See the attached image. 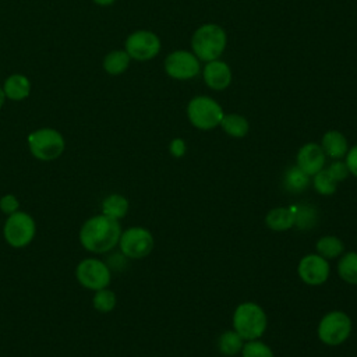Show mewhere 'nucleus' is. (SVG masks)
<instances>
[{
  "mask_svg": "<svg viewBox=\"0 0 357 357\" xmlns=\"http://www.w3.org/2000/svg\"><path fill=\"white\" fill-rule=\"evenodd\" d=\"M265 223L273 231H286L294 227L293 205L278 206L271 209L265 216Z\"/></svg>",
  "mask_w": 357,
  "mask_h": 357,
  "instance_id": "obj_16",
  "label": "nucleus"
},
{
  "mask_svg": "<svg viewBox=\"0 0 357 357\" xmlns=\"http://www.w3.org/2000/svg\"><path fill=\"white\" fill-rule=\"evenodd\" d=\"M201 73L205 85L213 91L227 89L233 79L230 66L220 59L205 63V66L201 68Z\"/></svg>",
  "mask_w": 357,
  "mask_h": 357,
  "instance_id": "obj_13",
  "label": "nucleus"
},
{
  "mask_svg": "<svg viewBox=\"0 0 357 357\" xmlns=\"http://www.w3.org/2000/svg\"><path fill=\"white\" fill-rule=\"evenodd\" d=\"M268 326V318L262 307L252 301L241 303L233 312V329L244 339H259Z\"/></svg>",
  "mask_w": 357,
  "mask_h": 357,
  "instance_id": "obj_3",
  "label": "nucleus"
},
{
  "mask_svg": "<svg viewBox=\"0 0 357 357\" xmlns=\"http://www.w3.org/2000/svg\"><path fill=\"white\" fill-rule=\"evenodd\" d=\"M317 254L325 259H333L344 252V243L337 236H322L315 244Z\"/></svg>",
  "mask_w": 357,
  "mask_h": 357,
  "instance_id": "obj_22",
  "label": "nucleus"
},
{
  "mask_svg": "<svg viewBox=\"0 0 357 357\" xmlns=\"http://www.w3.org/2000/svg\"><path fill=\"white\" fill-rule=\"evenodd\" d=\"M326 170H328V173L331 174V177H332L336 183L346 180V178L349 177V174H350L346 162L342 160V159H335V160L326 167Z\"/></svg>",
  "mask_w": 357,
  "mask_h": 357,
  "instance_id": "obj_29",
  "label": "nucleus"
},
{
  "mask_svg": "<svg viewBox=\"0 0 357 357\" xmlns=\"http://www.w3.org/2000/svg\"><path fill=\"white\" fill-rule=\"evenodd\" d=\"M187 151V145H185V141L183 138H174L170 141L169 144V152L172 156L174 158H181L184 156Z\"/></svg>",
  "mask_w": 357,
  "mask_h": 357,
  "instance_id": "obj_31",
  "label": "nucleus"
},
{
  "mask_svg": "<svg viewBox=\"0 0 357 357\" xmlns=\"http://www.w3.org/2000/svg\"><path fill=\"white\" fill-rule=\"evenodd\" d=\"M321 148L326 158L342 159L349 151V142L343 132L337 130H328L321 138Z\"/></svg>",
  "mask_w": 357,
  "mask_h": 357,
  "instance_id": "obj_15",
  "label": "nucleus"
},
{
  "mask_svg": "<svg viewBox=\"0 0 357 357\" xmlns=\"http://www.w3.org/2000/svg\"><path fill=\"white\" fill-rule=\"evenodd\" d=\"M344 162L349 167L350 174H353L354 177H357V145L349 148L346 156H344Z\"/></svg>",
  "mask_w": 357,
  "mask_h": 357,
  "instance_id": "obj_32",
  "label": "nucleus"
},
{
  "mask_svg": "<svg viewBox=\"0 0 357 357\" xmlns=\"http://www.w3.org/2000/svg\"><path fill=\"white\" fill-rule=\"evenodd\" d=\"M243 346H244V339L234 329L222 332L218 339L219 351L227 357H233L241 353Z\"/></svg>",
  "mask_w": 357,
  "mask_h": 357,
  "instance_id": "obj_23",
  "label": "nucleus"
},
{
  "mask_svg": "<svg viewBox=\"0 0 357 357\" xmlns=\"http://www.w3.org/2000/svg\"><path fill=\"white\" fill-rule=\"evenodd\" d=\"M337 273L342 280L350 284H357V252H343L337 262Z\"/></svg>",
  "mask_w": 357,
  "mask_h": 357,
  "instance_id": "obj_25",
  "label": "nucleus"
},
{
  "mask_svg": "<svg viewBox=\"0 0 357 357\" xmlns=\"http://www.w3.org/2000/svg\"><path fill=\"white\" fill-rule=\"evenodd\" d=\"M165 73L177 81L192 79L201 73L199 59L188 50H174L169 53L163 63Z\"/></svg>",
  "mask_w": 357,
  "mask_h": 357,
  "instance_id": "obj_11",
  "label": "nucleus"
},
{
  "mask_svg": "<svg viewBox=\"0 0 357 357\" xmlns=\"http://www.w3.org/2000/svg\"><path fill=\"white\" fill-rule=\"evenodd\" d=\"M36 222L35 218L25 212L18 211L13 215L6 216L3 223V238L11 248L21 250L28 247L36 237Z\"/></svg>",
  "mask_w": 357,
  "mask_h": 357,
  "instance_id": "obj_5",
  "label": "nucleus"
},
{
  "mask_svg": "<svg viewBox=\"0 0 357 357\" xmlns=\"http://www.w3.org/2000/svg\"><path fill=\"white\" fill-rule=\"evenodd\" d=\"M121 231L120 220L98 213L84 220L78 230V241L89 254L103 255L117 247Z\"/></svg>",
  "mask_w": 357,
  "mask_h": 357,
  "instance_id": "obj_1",
  "label": "nucleus"
},
{
  "mask_svg": "<svg viewBox=\"0 0 357 357\" xmlns=\"http://www.w3.org/2000/svg\"><path fill=\"white\" fill-rule=\"evenodd\" d=\"M297 273L305 284L319 286L329 279L331 266L328 259L318 255L317 252L307 254L300 259L297 265Z\"/></svg>",
  "mask_w": 357,
  "mask_h": 357,
  "instance_id": "obj_12",
  "label": "nucleus"
},
{
  "mask_svg": "<svg viewBox=\"0 0 357 357\" xmlns=\"http://www.w3.org/2000/svg\"><path fill=\"white\" fill-rule=\"evenodd\" d=\"M116 304H117V296L110 287H105L93 291L92 307L95 311L100 314H107L116 308Z\"/></svg>",
  "mask_w": 357,
  "mask_h": 357,
  "instance_id": "obj_26",
  "label": "nucleus"
},
{
  "mask_svg": "<svg viewBox=\"0 0 357 357\" xmlns=\"http://www.w3.org/2000/svg\"><path fill=\"white\" fill-rule=\"evenodd\" d=\"M130 209L128 199L119 192H112L106 195L100 202V213H103L107 218L121 220L126 218Z\"/></svg>",
  "mask_w": 357,
  "mask_h": 357,
  "instance_id": "obj_17",
  "label": "nucleus"
},
{
  "mask_svg": "<svg viewBox=\"0 0 357 357\" xmlns=\"http://www.w3.org/2000/svg\"><path fill=\"white\" fill-rule=\"evenodd\" d=\"M20 206H21V202L17 195L8 192V194H4L0 197V212L3 215H6V216L13 215L20 211Z\"/></svg>",
  "mask_w": 357,
  "mask_h": 357,
  "instance_id": "obj_30",
  "label": "nucleus"
},
{
  "mask_svg": "<svg viewBox=\"0 0 357 357\" xmlns=\"http://www.w3.org/2000/svg\"><path fill=\"white\" fill-rule=\"evenodd\" d=\"M294 211V227L298 230H311L318 223V211L311 204H296Z\"/></svg>",
  "mask_w": 357,
  "mask_h": 357,
  "instance_id": "obj_20",
  "label": "nucleus"
},
{
  "mask_svg": "<svg viewBox=\"0 0 357 357\" xmlns=\"http://www.w3.org/2000/svg\"><path fill=\"white\" fill-rule=\"evenodd\" d=\"M155 245L152 233L142 226H131L121 231L119 250L128 259H142L148 257Z\"/></svg>",
  "mask_w": 357,
  "mask_h": 357,
  "instance_id": "obj_9",
  "label": "nucleus"
},
{
  "mask_svg": "<svg viewBox=\"0 0 357 357\" xmlns=\"http://www.w3.org/2000/svg\"><path fill=\"white\" fill-rule=\"evenodd\" d=\"M131 57L126 50H112L103 59V68L110 75L123 74L130 66Z\"/></svg>",
  "mask_w": 357,
  "mask_h": 357,
  "instance_id": "obj_24",
  "label": "nucleus"
},
{
  "mask_svg": "<svg viewBox=\"0 0 357 357\" xmlns=\"http://www.w3.org/2000/svg\"><path fill=\"white\" fill-rule=\"evenodd\" d=\"M283 185L289 192H303L310 185V176H307L297 165H294L284 172Z\"/></svg>",
  "mask_w": 357,
  "mask_h": 357,
  "instance_id": "obj_21",
  "label": "nucleus"
},
{
  "mask_svg": "<svg viewBox=\"0 0 357 357\" xmlns=\"http://www.w3.org/2000/svg\"><path fill=\"white\" fill-rule=\"evenodd\" d=\"M96 4H99V6H110V4H113L116 0H93Z\"/></svg>",
  "mask_w": 357,
  "mask_h": 357,
  "instance_id": "obj_33",
  "label": "nucleus"
},
{
  "mask_svg": "<svg viewBox=\"0 0 357 357\" xmlns=\"http://www.w3.org/2000/svg\"><path fill=\"white\" fill-rule=\"evenodd\" d=\"M226 45V31L213 22L198 26L191 36V52L204 63L219 59L223 54Z\"/></svg>",
  "mask_w": 357,
  "mask_h": 357,
  "instance_id": "obj_2",
  "label": "nucleus"
},
{
  "mask_svg": "<svg viewBox=\"0 0 357 357\" xmlns=\"http://www.w3.org/2000/svg\"><path fill=\"white\" fill-rule=\"evenodd\" d=\"M4 102H6V95H4V92H3V88H0V109L3 107Z\"/></svg>",
  "mask_w": 357,
  "mask_h": 357,
  "instance_id": "obj_34",
  "label": "nucleus"
},
{
  "mask_svg": "<svg viewBox=\"0 0 357 357\" xmlns=\"http://www.w3.org/2000/svg\"><path fill=\"white\" fill-rule=\"evenodd\" d=\"M29 153L40 162H53L66 151L63 134L54 128L43 127L29 132L26 138Z\"/></svg>",
  "mask_w": 357,
  "mask_h": 357,
  "instance_id": "obj_4",
  "label": "nucleus"
},
{
  "mask_svg": "<svg viewBox=\"0 0 357 357\" xmlns=\"http://www.w3.org/2000/svg\"><path fill=\"white\" fill-rule=\"evenodd\" d=\"M351 318L343 311H331L325 314L317 328L318 339L326 346H339L351 335Z\"/></svg>",
  "mask_w": 357,
  "mask_h": 357,
  "instance_id": "obj_8",
  "label": "nucleus"
},
{
  "mask_svg": "<svg viewBox=\"0 0 357 357\" xmlns=\"http://www.w3.org/2000/svg\"><path fill=\"white\" fill-rule=\"evenodd\" d=\"M219 127L233 138H244L250 131L248 120L238 113H225Z\"/></svg>",
  "mask_w": 357,
  "mask_h": 357,
  "instance_id": "obj_19",
  "label": "nucleus"
},
{
  "mask_svg": "<svg viewBox=\"0 0 357 357\" xmlns=\"http://www.w3.org/2000/svg\"><path fill=\"white\" fill-rule=\"evenodd\" d=\"M325 162L326 155L317 142L304 144L296 155V165L310 177L325 169Z\"/></svg>",
  "mask_w": 357,
  "mask_h": 357,
  "instance_id": "obj_14",
  "label": "nucleus"
},
{
  "mask_svg": "<svg viewBox=\"0 0 357 357\" xmlns=\"http://www.w3.org/2000/svg\"><path fill=\"white\" fill-rule=\"evenodd\" d=\"M3 92L11 100H22L31 93V81L22 74H13L4 81Z\"/></svg>",
  "mask_w": 357,
  "mask_h": 357,
  "instance_id": "obj_18",
  "label": "nucleus"
},
{
  "mask_svg": "<svg viewBox=\"0 0 357 357\" xmlns=\"http://www.w3.org/2000/svg\"><path fill=\"white\" fill-rule=\"evenodd\" d=\"M78 284L86 290L96 291L112 283V268L98 257L82 258L74 271Z\"/></svg>",
  "mask_w": 357,
  "mask_h": 357,
  "instance_id": "obj_7",
  "label": "nucleus"
},
{
  "mask_svg": "<svg viewBox=\"0 0 357 357\" xmlns=\"http://www.w3.org/2000/svg\"><path fill=\"white\" fill-rule=\"evenodd\" d=\"M185 113L191 126L201 131H209L216 128L225 114L218 100L206 95H198L191 98L187 103Z\"/></svg>",
  "mask_w": 357,
  "mask_h": 357,
  "instance_id": "obj_6",
  "label": "nucleus"
},
{
  "mask_svg": "<svg viewBox=\"0 0 357 357\" xmlns=\"http://www.w3.org/2000/svg\"><path fill=\"white\" fill-rule=\"evenodd\" d=\"M241 357H275L272 349L258 340V339H254V340H247L241 349Z\"/></svg>",
  "mask_w": 357,
  "mask_h": 357,
  "instance_id": "obj_28",
  "label": "nucleus"
},
{
  "mask_svg": "<svg viewBox=\"0 0 357 357\" xmlns=\"http://www.w3.org/2000/svg\"><path fill=\"white\" fill-rule=\"evenodd\" d=\"M162 43L159 36L148 29H139L130 33L124 43V50L137 61H148L155 59L160 52Z\"/></svg>",
  "mask_w": 357,
  "mask_h": 357,
  "instance_id": "obj_10",
  "label": "nucleus"
},
{
  "mask_svg": "<svg viewBox=\"0 0 357 357\" xmlns=\"http://www.w3.org/2000/svg\"><path fill=\"white\" fill-rule=\"evenodd\" d=\"M312 187L318 194L328 197L335 194L337 188V183L331 177L326 169H322L321 172L312 176Z\"/></svg>",
  "mask_w": 357,
  "mask_h": 357,
  "instance_id": "obj_27",
  "label": "nucleus"
}]
</instances>
